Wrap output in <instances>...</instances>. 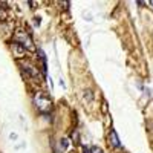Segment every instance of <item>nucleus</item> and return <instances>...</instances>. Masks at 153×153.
<instances>
[{
  "mask_svg": "<svg viewBox=\"0 0 153 153\" xmlns=\"http://www.w3.org/2000/svg\"><path fill=\"white\" fill-rule=\"evenodd\" d=\"M35 106L40 112H48L52 107V103H51V100L46 98L45 95H38V97H35Z\"/></svg>",
  "mask_w": 153,
  "mask_h": 153,
  "instance_id": "nucleus-2",
  "label": "nucleus"
},
{
  "mask_svg": "<svg viewBox=\"0 0 153 153\" xmlns=\"http://www.w3.org/2000/svg\"><path fill=\"white\" fill-rule=\"evenodd\" d=\"M14 42L22 45L23 48H26V49H35L34 45H32V40H31V37L28 34H25V32H17L16 37H14Z\"/></svg>",
  "mask_w": 153,
  "mask_h": 153,
  "instance_id": "nucleus-1",
  "label": "nucleus"
},
{
  "mask_svg": "<svg viewBox=\"0 0 153 153\" xmlns=\"http://www.w3.org/2000/svg\"><path fill=\"white\" fill-rule=\"evenodd\" d=\"M6 17H8V14H6L5 8H2V6H0V20H5Z\"/></svg>",
  "mask_w": 153,
  "mask_h": 153,
  "instance_id": "nucleus-4",
  "label": "nucleus"
},
{
  "mask_svg": "<svg viewBox=\"0 0 153 153\" xmlns=\"http://www.w3.org/2000/svg\"><path fill=\"white\" fill-rule=\"evenodd\" d=\"M150 5H152V6H153V0H152V2H150Z\"/></svg>",
  "mask_w": 153,
  "mask_h": 153,
  "instance_id": "nucleus-6",
  "label": "nucleus"
},
{
  "mask_svg": "<svg viewBox=\"0 0 153 153\" xmlns=\"http://www.w3.org/2000/svg\"><path fill=\"white\" fill-rule=\"evenodd\" d=\"M109 144L112 147H120L121 146L120 144V139H118V135H117V132H115V130H110V133H109Z\"/></svg>",
  "mask_w": 153,
  "mask_h": 153,
  "instance_id": "nucleus-3",
  "label": "nucleus"
},
{
  "mask_svg": "<svg viewBox=\"0 0 153 153\" xmlns=\"http://www.w3.org/2000/svg\"><path fill=\"white\" fill-rule=\"evenodd\" d=\"M91 152H92V153H103V150H101L100 147H92Z\"/></svg>",
  "mask_w": 153,
  "mask_h": 153,
  "instance_id": "nucleus-5",
  "label": "nucleus"
}]
</instances>
